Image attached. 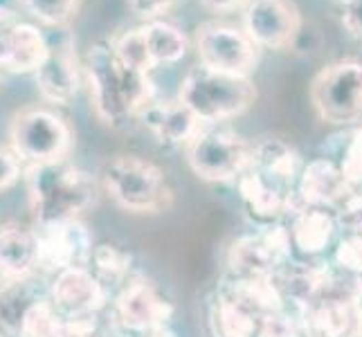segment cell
Here are the masks:
<instances>
[{
    "label": "cell",
    "mask_w": 362,
    "mask_h": 337,
    "mask_svg": "<svg viewBox=\"0 0 362 337\" xmlns=\"http://www.w3.org/2000/svg\"><path fill=\"white\" fill-rule=\"evenodd\" d=\"M83 81L88 83L90 104L104 126H122L140 117L156 102L151 72L127 64L113 41H97L83 57Z\"/></svg>",
    "instance_id": "obj_1"
},
{
    "label": "cell",
    "mask_w": 362,
    "mask_h": 337,
    "mask_svg": "<svg viewBox=\"0 0 362 337\" xmlns=\"http://www.w3.org/2000/svg\"><path fill=\"white\" fill-rule=\"evenodd\" d=\"M25 182L34 223L79 218V214L97 203L99 182L90 173L74 167L68 158L28 167Z\"/></svg>",
    "instance_id": "obj_2"
},
{
    "label": "cell",
    "mask_w": 362,
    "mask_h": 337,
    "mask_svg": "<svg viewBox=\"0 0 362 337\" xmlns=\"http://www.w3.org/2000/svg\"><path fill=\"white\" fill-rule=\"evenodd\" d=\"M99 184L117 207L133 214H160L173 203L165 171L140 155L108 158L99 169Z\"/></svg>",
    "instance_id": "obj_3"
},
{
    "label": "cell",
    "mask_w": 362,
    "mask_h": 337,
    "mask_svg": "<svg viewBox=\"0 0 362 337\" xmlns=\"http://www.w3.org/2000/svg\"><path fill=\"white\" fill-rule=\"evenodd\" d=\"M178 99L201 124H221L252 108L257 102V85L250 77L218 72L198 64L185 74Z\"/></svg>",
    "instance_id": "obj_4"
},
{
    "label": "cell",
    "mask_w": 362,
    "mask_h": 337,
    "mask_svg": "<svg viewBox=\"0 0 362 337\" xmlns=\"http://www.w3.org/2000/svg\"><path fill=\"white\" fill-rule=\"evenodd\" d=\"M74 146L70 124L47 106L21 108L9 124V148L23 167H39L66 160Z\"/></svg>",
    "instance_id": "obj_5"
},
{
    "label": "cell",
    "mask_w": 362,
    "mask_h": 337,
    "mask_svg": "<svg viewBox=\"0 0 362 337\" xmlns=\"http://www.w3.org/2000/svg\"><path fill=\"white\" fill-rule=\"evenodd\" d=\"M187 165L205 182L239 180L255 155V144L218 124H205L185 144Z\"/></svg>",
    "instance_id": "obj_6"
},
{
    "label": "cell",
    "mask_w": 362,
    "mask_h": 337,
    "mask_svg": "<svg viewBox=\"0 0 362 337\" xmlns=\"http://www.w3.org/2000/svg\"><path fill=\"white\" fill-rule=\"evenodd\" d=\"M310 104L329 124L362 119V61L340 59L324 66L310 81Z\"/></svg>",
    "instance_id": "obj_7"
},
{
    "label": "cell",
    "mask_w": 362,
    "mask_h": 337,
    "mask_svg": "<svg viewBox=\"0 0 362 337\" xmlns=\"http://www.w3.org/2000/svg\"><path fill=\"white\" fill-rule=\"evenodd\" d=\"M47 54L32 77L43 102L49 106H68L79 95L83 81V59L77 54V41L68 28H49Z\"/></svg>",
    "instance_id": "obj_8"
},
{
    "label": "cell",
    "mask_w": 362,
    "mask_h": 337,
    "mask_svg": "<svg viewBox=\"0 0 362 337\" xmlns=\"http://www.w3.org/2000/svg\"><path fill=\"white\" fill-rule=\"evenodd\" d=\"M194 47L203 66L218 72L239 74V77H250V72L259 64L261 52L243 28L223 20H205L198 25Z\"/></svg>",
    "instance_id": "obj_9"
},
{
    "label": "cell",
    "mask_w": 362,
    "mask_h": 337,
    "mask_svg": "<svg viewBox=\"0 0 362 337\" xmlns=\"http://www.w3.org/2000/svg\"><path fill=\"white\" fill-rule=\"evenodd\" d=\"M113 45L127 64L151 72L158 66H173L182 61L189 49V39L176 25L167 20H151L119 34L117 39H113Z\"/></svg>",
    "instance_id": "obj_10"
},
{
    "label": "cell",
    "mask_w": 362,
    "mask_h": 337,
    "mask_svg": "<svg viewBox=\"0 0 362 337\" xmlns=\"http://www.w3.org/2000/svg\"><path fill=\"white\" fill-rule=\"evenodd\" d=\"M39 236V274L54 277L72 268H88L93 256V234L79 218L34 223Z\"/></svg>",
    "instance_id": "obj_11"
},
{
    "label": "cell",
    "mask_w": 362,
    "mask_h": 337,
    "mask_svg": "<svg viewBox=\"0 0 362 337\" xmlns=\"http://www.w3.org/2000/svg\"><path fill=\"white\" fill-rule=\"evenodd\" d=\"M241 28L259 49H291L302 34V11L295 0H247Z\"/></svg>",
    "instance_id": "obj_12"
},
{
    "label": "cell",
    "mask_w": 362,
    "mask_h": 337,
    "mask_svg": "<svg viewBox=\"0 0 362 337\" xmlns=\"http://www.w3.org/2000/svg\"><path fill=\"white\" fill-rule=\"evenodd\" d=\"M173 306L162 297L151 281L133 277L117 290L110 304L113 326L127 335H142L160 326H169Z\"/></svg>",
    "instance_id": "obj_13"
},
{
    "label": "cell",
    "mask_w": 362,
    "mask_h": 337,
    "mask_svg": "<svg viewBox=\"0 0 362 337\" xmlns=\"http://www.w3.org/2000/svg\"><path fill=\"white\" fill-rule=\"evenodd\" d=\"M291 232L274 225L255 236H243L230 247L228 266L236 279H257L272 277L291 256Z\"/></svg>",
    "instance_id": "obj_14"
},
{
    "label": "cell",
    "mask_w": 362,
    "mask_h": 337,
    "mask_svg": "<svg viewBox=\"0 0 362 337\" xmlns=\"http://www.w3.org/2000/svg\"><path fill=\"white\" fill-rule=\"evenodd\" d=\"M108 304V290L88 268H72L49 277V306L59 317L77 319L99 315Z\"/></svg>",
    "instance_id": "obj_15"
},
{
    "label": "cell",
    "mask_w": 362,
    "mask_h": 337,
    "mask_svg": "<svg viewBox=\"0 0 362 337\" xmlns=\"http://www.w3.org/2000/svg\"><path fill=\"white\" fill-rule=\"evenodd\" d=\"M45 302H49V281L43 274L0 277V337H23L25 324Z\"/></svg>",
    "instance_id": "obj_16"
},
{
    "label": "cell",
    "mask_w": 362,
    "mask_h": 337,
    "mask_svg": "<svg viewBox=\"0 0 362 337\" xmlns=\"http://www.w3.org/2000/svg\"><path fill=\"white\" fill-rule=\"evenodd\" d=\"M47 54V34L16 16H0V70L34 74Z\"/></svg>",
    "instance_id": "obj_17"
},
{
    "label": "cell",
    "mask_w": 362,
    "mask_h": 337,
    "mask_svg": "<svg viewBox=\"0 0 362 337\" xmlns=\"http://www.w3.org/2000/svg\"><path fill=\"white\" fill-rule=\"evenodd\" d=\"M358 187H351L344 176L340 167L335 162L320 158L313 160L308 167L302 169L297 180V198L304 207H335L338 209L344 198L351 194Z\"/></svg>",
    "instance_id": "obj_18"
},
{
    "label": "cell",
    "mask_w": 362,
    "mask_h": 337,
    "mask_svg": "<svg viewBox=\"0 0 362 337\" xmlns=\"http://www.w3.org/2000/svg\"><path fill=\"white\" fill-rule=\"evenodd\" d=\"M302 331L324 337H362V302L322 299L299 313Z\"/></svg>",
    "instance_id": "obj_19"
},
{
    "label": "cell",
    "mask_w": 362,
    "mask_h": 337,
    "mask_svg": "<svg viewBox=\"0 0 362 337\" xmlns=\"http://www.w3.org/2000/svg\"><path fill=\"white\" fill-rule=\"evenodd\" d=\"M140 119L160 144H171V146L187 144L205 126L180 99L148 104Z\"/></svg>",
    "instance_id": "obj_20"
},
{
    "label": "cell",
    "mask_w": 362,
    "mask_h": 337,
    "mask_svg": "<svg viewBox=\"0 0 362 337\" xmlns=\"http://www.w3.org/2000/svg\"><path fill=\"white\" fill-rule=\"evenodd\" d=\"M250 169H255L268 184L284 194H295L293 187L299 180V173H302L297 151L284 140H277V137H264L255 144Z\"/></svg>",
    "instance_id": "obj_21"
},
{
    "label": "cell",
    "mask_w": 362,
    "mask_h": 337,
    "mask_svg": "<svg viewBox=\"0 0 362 337\" xmlns=\"http://www.w3.org/2000/svg\"><path fill=\"white\" fill-rule=\"evenodd\" d=\"M32 272H39L36 227L21 223H0V277H25Z\"/></svg>",
    "instance_id": "obj_22"
},
{
    "label": "cell",
    "mask_w": 362,
    "mask_h": 337,
    "mask_svg": "<svg viewBox=\"0 0 362 337\" xmlns=\"http://www.w3.org/2000/svg\"><path fill=\"white\" fill-rule=\"evenodd\" d=\"M239 191L243 203L247 205V209L252 211L259 218H277L286 211H297L304 209V205L299 203L297 194H284L279 189H274L272 184H268L264 178L259 176L255 169H245L239 176Z\"/></svg>",
    "instance_id": "obj_23"
},
{
    "label": "cell",
    "mask_w": 362,
    "mask_h": 337,
    "mask_svg": "<svg viewBox=\"0 0 362 337\" xmlns=\"http://www.w3.org/2000/svg\"><path fill=\"white\" fill-rule=\"evenodd\" d=\"M218 292L234 299L236 304L243 306L257 319L286 308L284 297L277 288V283L272 281V277H257V279L232 277V281H226V285Z\"/></svg>",
    "instance_id": "obj_24"
},
{
    "label": "cell",
    "mask_w": 362,
    "mask_h": 337,
    "mask_svg": "<svg viewBox=\"0 0 362 337\" xmlns=\"http://www.w3.org/2000/svg\"><path fill=\"white\" fill-rule=\"evenodd\" d=\"M333 234H335V218L324 207L299 209L291 225L293 245L304 254L322 252L331 243Z\"/></svg>",
    "instance_id": "obj_25"
},
{
    "label": "cell",
    "mask_w": 362,
    "mask_h": 337,
    "mask_svg": "<svg viewBox=\"0 0 362 337\" xmlns=\"http://www.w3.org/2000/svg\"><path fill=\"white\" fill-rule=\"evenodd\" d=\"M259 319L223 292L209 306L211 337H255Z\"/></svg>",
    "instance_id": "obj_26"
},
{
    "label": "cell",
    "mask_w": 362,
    "mask_h": 337,
    "mask_svg": "<svg viewBox=\"0 0 362 337\" xmlns=\"http://www.w3.org/2000/svg\"><path fill=\"white\" fill-rule=\"evenodd\" d=\"M131 264H133V259L129 252H124V249H119L117 245L104 243L93 249L88 270L108 290V288H122V285H127L133 279Z\"/></svg>",
    "instance_id": "obj_27"
},
{
    "label": "cell",
    "mask_w": 362,
    "mask_h": 337,
    "mask_svg": "<svg viewBox=\"0 0 362 337\" xmlns=\"http://www.w3.org/2000/svg\"><path fill=\"white\" fill-rule=\"evenodd\" d=\"M81 5L83 0H21V9L45 28H66L79 14Z\"/></svg>",
    "instance_id": "obj_28"
},
{
    "label": "cell",
    "mask_w": 362,
    "mask_h": 337,
    "mask_svg": "<svg viewBox=\"0 0 362 337\" xmlns=\"http://www.w3.org/2000/svg\"><path fill=\"white\" fill-rule=\"evenodd\" d=\"M255 337H302V319L281 308L259 319Z\"/></svg>",
    "instance_id": "obj_29"
},
{
    "label": "cell",
    "mask_w": 362,
    "mask_h": 337,
    "mask_svg": "<svg viewBox=\"0 0 362 337\" xmlns=\"http://www.w3.org/2000/svg\"><path fill=\"white\" fill-rule=\"evenodd\" d=\"M340 171L344 180L351 187H362V129L349 135L344 144L342 160H340Z\"/></svg>",
    "instance_id": "obj_30"
},
{
    "label": "cell",
    "mask_w": 362,
    "mask_h": 337,
    "mask_svg": "<svg viewBox=\"0 0 362 337\" xmlns=\"http://www.w3.org/2000/svg\"><path fill=\"white\" fill-rule=\"evenodd\" d=\"M57 337H104V329L99 324V315L77 317V319L61 317Z\"/></svg>",
    "instance_id": "obj_31"
},
{
    "label": "cell",
    "mask_w": 362,
    "mask_h": 337,
    "mask_svg": "<svg viewBox=\"0 0 362 337\" xmlns=\"http://www.w3.org/2000/svg\"><path fill=\"white\" fill-rule=\"evenodd\" d=\"M178 0H127L129 11L144 23L162 20V16L169 14Z\"/></svg>",
    "instance_id": "obj_32"
},
{
    "label": "cell",
    "mask_w": 362,
    "mask_h": 337,
    "mask_svg": "<svg viewBox=\"0 0 362 337\" xmlns=\"http://www.w3.org/2000/svg\"><path fill=\"white\" fill-rule=\"evenodd\" d=\"M21 176H25L23 162L16 158V153L9 146L0 144V191L14 187L21 180Z\"/></svg>",
    "instance_id": "obj_33"
},
{
    "label": "cell",
    "mask_w": 362,
    "mask_h": 337,
    "mask_svg": "<svg viewBox=\"0 0 362 337\" xmlns=\"http://www.w3.org/2000/svg\"><path fill=\"white\" fill-rule=\"evenodd\" d=\"M340 23L349 36L362 43V0H340Z\"/></svg>",
    "instance_id": "obj_34"
},
{
    "label": "cell",
    "mask_w": 362,
    "mask_h": 337,
    "mask_svg": "<svg viewBox=\"0 0 362 337\" xmlns=\"http://www.w3.org/2000/svg\"><path fill=\"white\" fill-rule=\"evenodd\" d=\"M201 5L207 11H211V14L226 16V14H234V11H243L247 0H201Z\"/></svg>",
    "instance_id": "obj_35"
},
{
    "label": "cell",
    "mask_w": 362,
    "mask_h": 337,
    "mask_svg": "<svg viewBox=\"0 0 362 337\" xmlns=\"http://www.w3.org/2000/svg\"><path fill=\"white\" fill-rule=\"evenodd\" d=\"M21 0H0V16H16Z\"/></svg>",
    "instance_id": "obj_36"
},
{
    "label": "cell",
    "mask_w": 362,
    "mask_h": 337,
    "mask_svg": "<svg viewBox=\"0 0 362 337\" xmlns=\"http://www.w3.org/2000/svg\"><path fill=\"white\" fill-rule=\"evenodd\" d=\"M129 337H176V333H173L169 326H160V329H153L148 333H142V335H129Z\"/></svg>",
    "instance_id": "obj_37"
},
{
    "label": "cell",
    "mask_w": 362,
    "mask_h": 337,
    "mask_svg": "<svg viewBox=\"0 0 362 337\" xmlns=\"http://www.w3.org/2000/svg\"><path fill=\"white\" fill-rule=\"evenodd\" d=\"M302 337H324V335H317V333H310V331H302Z\"/></svg>",
    "instance_id": "obj_38"
}]
</instances>
